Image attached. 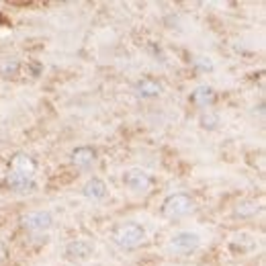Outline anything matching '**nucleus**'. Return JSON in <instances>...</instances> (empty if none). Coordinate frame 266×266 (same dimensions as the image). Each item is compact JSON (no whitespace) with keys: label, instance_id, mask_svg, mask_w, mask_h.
<instances>
[{"label":"nucleus","instance_id":"1","mask_svg":"<svg viewBox=\"0 0 266 266\" xmlns=\"http://www.w3.org/2000/svg\"><path fill=\"white\" fill-rule=\"evenodd\" d=\"M192 211H194V201H192L188 194H184V192H174V194H170V196L164 201V205H162V213H164V217H168V219L186 217V215H190Z\"/></svg>","mask_w":266,"mask_h":266},{"label":"nucleus","instance_id":"2","mask_svg":"<svg viewBox=\"0 0 266 266\" xmlns=\"http://www.w3.org/2000/svg\"><path fill=\"white\" fill-rule=\"evenodd\" d=\"M145 231L139 223H121L113 229V241L121 248H135L143 241Z\"/></svg>","mask_w":266,"mask_h":266},{"label":"nucleus","instance_id":"3","mask_svg":"<svg viewBox=\"0 0 266 266\" xmlns=\"http://www.w3.org/2000/svg\"><path fill=\"white\" fill-rule=\"evenodd\" d=\"M123 182H125V186H129L133 192H147V190L151 188V184H153V178H151L147 172H143V170H139V168H133V170H127V172H125Z\"/></svg>","mask_w":266,"mask_h":266},{"label":"nucleus","instance_id":"4","mask_svg":"<svg viewBox=\"0 0 266 266\" xmlns=\"http://www.w3.org/2000/svg\"><path fill=\"white\" fill-rule=\"evenodd\" d=\"M35 170H37V164L31 156H27V153H14L12 156V160H10V172L12 174L27 178V180H33Z\"/></svg>","mask_w":266,"mask_h":266},{"label":"nucleus","instance_id":"5","mask_svg":"<svg viewBox=\"0 0 266 266\" xmlns=\"http://www.w3.org/2000/svg\"><path fill=\"white\" fill-rule=\"evenodd\" d=\"M53 223V217L49 211H33V213H27L23 217V225L31 231H43V229H49Z\"/></svg>","mask_w":266,"mask_h":266},{"label":"nucleus","instance_id":"6","mask_svg":"<svg viewBox=\"0 0 266 266\" xmlns=\"http://www.w3.org/2000/svg\"><path fill=\"white\" fill-rule=\"evenodd\" d=\"M170 246L178 252H192L201 246V237L196 233H190V231H180L170 239Z\"/></svg>","mask_w":266,"mask_h":266},{"label":"nucleus","instance_id":"7","mask_svg":"<svg viewBox=\"0 0 266 266\" xmlns=\"http://www.w3.org/2000/svg\"><path fill=\"white\" fill-rule=\"evenodd\" d=\"M90 254H92V246L84 239H76V241H70L65 246V258H70V260H76V262L86 260Z\"/></svg>","mask_w":266,"mask_h":266},{"label":"nucleus","instance_id":"8","mask_svg":"<svg viewBox=\"0 0 266 266\" xmlns=\"http://www.w3.org/2000/svg\"><path fill=\"white\" fill-rule=\"evenodd\" d=\"M135 92L139 96H143V98H153V96H158L162 92V84L158 80L145 76V78H141V80L135 82Z\"/></svg>","mask_w":266,"mask_h":266},{"label":"nucleus","instance_id":"9","mask_svg":"<svg viewBox=\"0 0 266 266\" xmlns=\"http://www.w3.org/2000/svg\"><path fill=\"white\" fill-rule=\"evenodd\" d=\"M94 158H96V149L90 145H82V147H76L72 151V162L78 168H88L94 162Z\"/></svg>","mask_w":266,"mask_h":266},{"label":"nucleus","instance_id":"10","mask_svg":"<svg viewBox=\"0 0 266 266\" xmlns=\"http://www.w3.org/2000/svg\"><path fill=\"white\" fill-rule=\"evenodd\" d=\"M215 98H217V94H215V90H213L211 86H198V88H194L192 94H190V100H192L196 106H211V104L215 102Z\"/></svg>","mask_w":266,"mask_h":266},{"label":"nucleus","instance_id":"11","mask_svg":"<svg viewBox=\"0 0 266 266\" xmlns=\"http://www.w3.org/2000/svg\"><path fill=\"white\" fill-rule=\"evenodd\" d=\"M84 196H88V198H92V201H100V198H104L106 196V184H104V180H100V178H92V180H88L86 184H84Z\"/></svg>","mask_w":266,"mask_h":266},{"label":"nucleus","instance_id":"12","mask_svg":"<svg viewBox=\"0 0 266 266\" xmlns=\"http://www.w3.org/2000/svg\"><path fill=\"white\" fill-rule=\"evenodd\" d=\"M6 184H8V188H12V190H16V192H29V190L35 188V182H33V180L20 178V176H16V174H12V172H8Z\"/></svg>","mask_w":266,"mask_h":266},{"label":"nucleus","instance_id":"13","mask_svg":"<svg viewBox=\"0 0 266 266\" xmlns=\"http://www.w3.org/2000/svg\"><path fill=\"white\" fill-rule=\"evenodd\" d=\"M18 70H20V61L16 57H10V55L0 57V74L2 76H14V74H18Z\"/></svg>","mask_w":266,"mask_h":266},{"label":"nucleus","instance_id":"14","mask_svg":"<svg viewBox=\"0 0 266 266\" xmlns=\"http://www.w3.org/2000/svg\"><path fill=\"white\" fill-rule=\"evenodd\" d=\"M198 121H201V127H203V129H209V131L219 127V115H217V113H203Z\"/></svg>","mask_w":266,"mask_h":266},{"label":"nucleus","instance_id":"15","mask_svg":"<svg viewBox=\"0 0 266 266\" xmlns=\"http://www.w3.org/2000/svg\"><path fill=\"white\" fill-rule=\"evenodd\" d=\"M256 211H260V207H258L256 203H243V205L237 207V213H239V215H250V213H256Z\"/></svg>","mask_w":266,"mask_h":266},{"label":"nucleus","instance_id":"16","mask_svg":"<svg viewBox=\"0 0 266 266\" xmlns=\"http://www.w3.org/2000/svg\"><path fill=\"white\" fill-rule=\"evenodd\" d=\"M194 63H196V68L203 70V72H211V70H213V61H211L209 57H196Z\"/></svg>","mask_w":266,"mask_h":266},{"label":"nucleus","instance_id":"17","mask_svg":"<svg viewBox=\"0 0 266 266\" xmlns=\"http://www.w3.org/2000/svg\"><path fill=\"white\" fill-rule=\"evenodd\" d=\"M6 256H8V250H6V246L0 241V260H4Z\"/></svg>","mask_w":266,"mask_h":266}]
</instances>
